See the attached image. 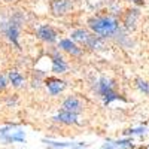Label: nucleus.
<instances>
[{"mask_svg":"<svg viewBox=\"0 0 149 149\" xmlns=\"http://www.w3.org/2000/svg\"><path fill=\"white\" fill-rule=\"evenodd\" d=\"M88 27L93 33L104 37V39L113 37L121 31L118 19L110 17V15H97V17L90 18L88 19Z\"/></svg>","mask_w":149,"mask_h":149,"instance_id":"f257e3e1","label":"nucleus"},{"mask_svg":"<svg viewBox=\"0 0 149 149\" xmlns=\"http://www.w3.org/2000/svg\"><path fill=\"white\" fill-rule=\"evenodd\" d=\"M97 93L103 98L104 104H109L113 100H118L119 98V94L115 91V86L112 84V81H109L107 78H102L97 84Z\"/></svg>","mask_w":149,"mask_h":149,"instance_id":"f03ea898","label":"nucleus"},{"mask_svg":"<svg viewBox=\"0 0 149 149\" xmlns=\"http://www.w3.org/2000/svg\"><path fill=\"white\" fill-rule=\"evenodd\" d=\"M48 8L54 17H64L73 9L72 0H49Z\"/></svg>","mask_w":149,"mask_h":149,"instance_id":"7ed1b4c3","label":"nucleus"},{"mask_svg":"<svg viewBox=\"0 0 149 149\" xmlns=\"http://www.w3.org/2000/svg\"><path fill=\"white\" fill-rule=\"evenodd\" d=\"M86 48L90 49V51H104L106 49V42H104V37L98 36L95 33H88V36H86V39L82 45V49Z\"/></svg>","mask_w":149,"mask_h":149,"instance_id":"20e7f679","label":"nucleus"},{"mask_svg":"<svg viewBox=\"0 0 149 149\" xmlns=\"http://www.w3.org/2000/svg\"><path fill=\"white\" fill-rule=\"evenodd\" d=\"M45 85H46V88H48V91H49V94H51V95H57L60 93H63L66 90V86H67V84L63 79L55 78V76L46 78L45 79Z\"/></svg>","mask_w":149,"mask_h":149,"instance_id":"39448f33","label":"nucleus"},{"mask_svg":"<svg viewBox=\"0 0 149 149\" xmlns=\"http://www.w3.org/2000/svg\"><path fill=\"white\" fill-rule=\"evenodd\" d=\"M58 46H60V49H63L64 52H67L72 57H81L84 52V49L78 43H74L72 39H61L58 42Z\"/></svg>","mask_w":149,"mask_h":149,"instance_id":"423d86ee","label":"nucleus"},{"mask_svg":"<svg viewBox=\"0 0 149 149\" xmlns=\"http://www.w3.org/2000/svg\"><path fill=\"white\" fill-rule=\"evenodd\" d=\"M37 37H39L40 40L46 42V43H54L57 42V31L54 30L52 26H48V24H45V26H40L39 29H37L36 31Z\"/></svg>","mask_w":149,"mask_h":149,"instance_id":"0eeeda50","label":"nucleus"},{"mask_svg":"<svg viewBox=\"0 0 149 149\" xmlns=\"http://www.w3.org/2000/svg\"><path fill=\"white\" fill-rule=\"evenodd\" d=\"M61 109L69 110V112H72V113L79 115L81 112L84 110V103L79 100L78 97H74V95H69V97L66 98V100L63 102V104H61Z\"/></svg>","mask_w":149,"mask_h":149,"instance_id":"6e6552de","label":"nucleus"},{"mask_svg":"<svg viewBox=\"0 0 149 149\" xmlns=\"http://www.w3.org/2000/svg\"><path fill=\"white\" fill-rule=\"evenodd\" d=\"M51 63H52V73H55V74L66 73L67 69H69V64L66 63V60L60 55L58 51H54L51 54Z\"/></svg>","mask_w":149,"mask_h":149,"instance_id":"1a4fd4ad","label":"nucleus"},{"mask_svg":"<svg viewBox=\"0 0 149 149\" xmlns=\"http://www.w3.org/2000/svg\"><path fill=\"white\" fill-rule=\"evenodd\" d=\"M54 121L60 122V124H64V125H72V124H78V115L72 113L69 110L60 109V112L54 116Z\"/></svg>","mask_w":149,"mask_h":149,"instance_id":"9d476101","label":"nucleus"},{"mask_svg":"<svg viewBox=\"0 0 149 149\" xmlns=\"http://www.w3.org/2000/svg\"><path fill=\"white\" fill-rule=\"evenodd\" d=\"M139 17H140L139 9H128L125 14H124V17H122V24L127 29H131V27H134V24L137 22Z\"/></svg>","mask_w":149,"mask_h":149,"instance_id":"9b49d317","label":"nucleus"},{"mask_svg":"<svg viewBox=\"0 0 149 149\" xmlns=\"http://www.w3.org/2000/svg\"><path fill=\"white\" fill-rule=\"evenodd\" d=\"M8 82L14 86V88H22L26 81H24V76L18 72V70H10L8 72Z\"/></svg>","mask_w":149,"mask_h":149,"instance_id":"f8f14e48","label":"nucleus"},{"mask_svg":"<svg viewBox=\"0 0 149 149\" xmlns=\"http://www.w3.org/2000/svg\"><path fill=\"white\" fill-rule=\"evenodd\" d=\"M88 33H90V31H86V30H84V29H78V30L72 31L70 39L82 48V45H84V42H85V39H86V36H88Z\"/></svg>","mask_w":149,"mask_h":149,"instance_id":"ddd939ff","label":"nucleus"},{"mask_svg":"<svg viewBox=\"0 0 149 149\" xmlns=\"http://www.w3.org/2000/svg\"><path fill=\"white\" fill-rule=\"evenodd\" d=\"M136 86L139 88L140 93H143L145 95H149V82L142 81V79H137V81H136Z\"/></svg>","mask_w":149,"mask_h":149,"instance_id":"4468645a","label":"nucleus"},{"mask_svg":"<svg viewBox=\"0 0 149 149\" xmlns=\"http://www.w3.org/2000/svg\"><path fill=\"white\" fill-rule=\"evenodd\" d=\"M116 149H127V148H133V140L131 139H124V140H116L113 142Z\"/></svg>","mask_w":149,"mask_h":149,"instance_id":"2eb2a0df","label":"nucleus"},{"mask_svg":"<svg viewBox=\"0 0 149 149\" xmlns=\"http://www.w3.org/2000/svg\"><path fill=\"white\" fill-rule=\"evenodd\" d=\"M6 86H8V79H6L5 74L0 73V93H3L6 90Z\"/></svg>","mask_w":149,"mask_h":149,"instance_id":"dca6fc26","label":"nucleus"},{"mask_svg":"<svg viewBox=\"0 0 149 149\" xmlns=\"http://www.w3.org/2000/svg\"><path fill=\"white\" fill-rule=\"evenodd\" d=\"M140 133H145V128H136V130L127 131V134H140Z\"/></svg>","mask_w":149,"mask_h":149,"instance_id":"f3484780","label":"nucleus"},{"mask_svg":"<svg viewBox=\"0 0 149 149\" xmlns=\"http://www.w3.org/2000/svg\"><path fill=\"white\" fill-rule=\"evenodd\" d=\"M133 3H136V5H143L145 3V0H131Z\"/></svg>","mask_w":149,"mask_h":149,"instance_id":"a211bd4d","label":"nucleus"}]
</instances>
